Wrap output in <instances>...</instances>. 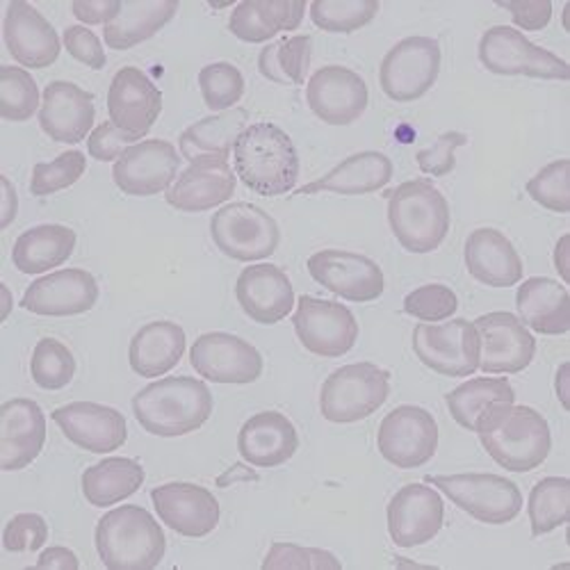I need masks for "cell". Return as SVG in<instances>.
I'll return each instance as SVG.
<instances>
[{
    "label": "cell",
    "instance_id": "26",
    "mask_svg": "<svg viewBox=\"0 0 570 570\" xmlns=\"http://www.w3.org/2000/svg\"><path fill=\"white\" fill-rule=\"evenodd\" d=\"M235 297L249 320L265 326L278 324L293 315L297 299L288 274L272 263L245 267L237 276Z\"/></svg>",
    "mask_w": 570,
    "mask_h": 570
},
{
    "label": "cell",
    "instance_id": "24",
    "mask_svg": "<svg viewBox=\"0 0 570 570\" xmlns=\"http://www.w3.org/2000/svg\"><path fill=\"white\" fill-rule=\"evenodd\" d=\"M62 434L85 452L112 454L128 441V424L121 411L94 402H71L51 415Z\"/></svg>",
    "mask_w": 570,
    "mask_h": 570
},
{
    "label": "cell",
    "instance_id": "15",
    "mask_svg": "<svg viewBox=\"0 0 570 570\" xmlns=\"http://www.w3.org/2000/svg\"><path fill=\"white\" fill-rule=\"evenodd\" d=\"M306 267L322 288L354 304L374 302L386 291L384 269L356 252L322 249L308 258Z\"/></svg>",
    "mask_w": 570,
    "mask_h": 570
},
{
    "label": "cell",
    "instance_id": "5",
    "mask_svg": "<svg viewBox=\"0 0 570 570\" xmlns=\"http://www.w3.org/2000/svg\"><path fill=\"white\" fill-rule=\"evenodd\" d=\"M389 224L409 254H432L450 233V204L432 180L413 178L389 195Z\"/></svg>",
    "mask_w": 570,
    "mask_h": 570
},
{
    "label": "cell",
    "instance_id": "57",
    "mask_svg": "<svg viewBox=\"0 0 570 570\" xmlns=\"http://www.w3.org/2000/svg\"><path fill=\"white\" fill-rule=\"evenodd\" d=\"M0 185H3V219H0V228H10L17 217V210H19V197H17V189L8 176L0 178Z\"/></svg>",
    "mask_w": 570,
    "mask_h": 570
},
{
    "label": "cell",
    "instance_id": "32",
    "mask_svg": "<svg viewBox=\"0 0 570 570\" xmlns=\"http://www.w3.org/2000/svg\"><path fill=\"white\" fill-rule=\"evenodd\" d=\"M518 320L543 336H563L570 331V295L566 285L548 278L532 276L520 283L515 293Z\"/></svg>",
    "mask_w": 570,
    "mask_h": 570
},
{
    "label": "cell",
    "instance_id": "11",
    "mask_svg": "<svg viewBox=\"0 0 570 570\" xmlns=\"http://www.w3.org/2000/svg\"><path fill=\"white\" fill-rule=\"evenodd\" d=\"M413 352L424 367L443 376L463 379L480 370V334L463 317L443 324L420 322L413 328Z\"/></svg>",
    "mask_w": 570,
    "mask_h": 570
},
{
    "label": "cell",
    "instance_id": "1",
    "mask_svg": "<svg viewBox=\"0 0 570 570\" xmlns=\"http://www.w3.org/2000/svg\"><path fill=\"white\" fill-rule=\"evenodd\" d=\"M233 171L261 197L295 193L299 154L293 137L269 121L247 126L233 147Z\"/></svg>",
    "mask_w": 570,
    "mask_h": 570
},
{
    "label": "cell",
    "instance_id": "56",
    "mask_svg": "<svg viewBox=\"0 0 570 570\" xmlns=\"http://www.w3.org/2000/svg\"><path fill=\"white\" fill-rule=\"evenodd\" d=\"M37 568H62V570H78L80 561L76 557L73 550L65 548V546H53L46 548L39 559H37Z\"/></svg>",
    "mask_w": 570,
    "mask_h": 570
},
{
    "label": "cell",
    "instance_id": "44",
    "mask_svg": "<svg viewBox=\"0 0 570 570\" xmlns=\"http://www.w3.org/2000/svg\"><path fill=\"white\" fill-rule=\"evenodd\" d=\"M76 358L58 338H41L30 358V376L41 391H62L76 376Z\"/></svg>",
    "mask_w": 570,
    "mask_h": 570
},
{
    "label": "cell",
    "instance_id": "59",
    "mask_svg": "<svg viewBox=\"0 0 570 570\" xmlns=\"http://www.w3.org/2000/svg\"><path fill=\"white\" fill-rule=\"evenodd\" d=\"M568 243H570V235H561L557 247H554V267H557V272L561 274L563 281H570V269L566 265V261H568Z\"/></svg>",
    "mask_w": 570,
    "mask_h": 570
},
{
    "label": "cell",
    "instance_id": "50",
    "mask_svg": "<svg viewBox=\"0 0 570 570\" xmlns=\"http://www.w3.org/2000/svg\"><path fill=\"white\" fill-rule=\"evenodd\" d=\"M49 541V525L39 513H17L3 530L8 552H37Z\"/></svg>",
    "mask_w": 570,
    "mask_h": 570
},
{
    "label": "cell",
    "instance_id": "13",
    "mask_svg": "<svg viewBox=\"0 0 570 570\" xmlns=\"http://www.w3.org/2000/svg\"><path fill=\"white\" fill-rule=\"evenodd\" d=\"M293 326L304 350L322 358H341L358 341V322L345 304L311 295L297 299Z\"/></svg>",
    "mask_w": 570,
    "mask_h": 570
},
{
    "label": "cell",
    "instance_id": "34",
    "mask_svg": "<svg viewBox=\"0 0 570 570\" xmlns=\"http://www.w3.org/2000/svg\"><path fill=\"white\" fill-rule=\"evenodd\" d=\"M187 350V336L180 324L158 320L141 326L130 341L128 363L137 376L158 379L174 370Z\"/></svg>",
    "mask_w": 570,
    "mask_h": 570
},
{
    "label": "cell",
    "instance_id": "20",
    "mask_svg": "<svg viewBox=\"0 0 570 570\" xmlns=\"http://www.w3.org/2000/svg\"><path fill=\"white\" fill-rule=\"evenodd\" d=\"M97 302V276L80 267H69L35 278L21 297V308L41 317H73L89 313Z\"/></svg>",
    "mask_w": 570,
    "mask_h": 570
},
{
    "label": "cell",
    "instance_id": "8",
    "mask_svg": "<svg viewBox=\"0 0 570 570\" xmlns=\"http://www.w3.org/2000/svg\"><path fill=\"white\" fill-rule=\"evenodd\" d=\"M210 237L226 258L256 263L274 256L281 245V228L261 206L237 202L222 206L213 215Z\"/></svg>",
    "mask_w": 570,
    "mask_h": 570
},
{
    "label": "cell",
    "instance_id": "38",
    "mask_svg": "<svg viewBox=\"0 0 570 570\" xmlns=\"http://www.w3.org/2000/svg\"><path fill=\"white\" fill-rule=\"evenodd\" d=\"M145 468L128 456H108L82 472V495L91 507L108 509L135 495L145 484Z\"/></svg>",
    "mask_w": 570,
    "mask_h": 570
},
{
    "label": "cell",
    "instance_id": "17",
    "mask_svg": "<svg viewBox=\"0 0 570 570\" xmlns=\"http://www.w3.org/2000/svg\"><path fill=\"white\" fill-rule=\"evenodd\" d=\"M306 104L311 112L328 126H352L370 106V89L356 71L328 65L308 78Z\"/></svg>",
    "mask_w": 570,
    "mask_h": 570
},
{
    "label": "cell",
    "instance_id": "43",
    "mask_svg": "<svg viewBox=\"0 0 570 570\" xmlns=\"http://www.w3.org/2000/svg\"><path fill=\"white\" fill-rule=\"evenodd\" d=\"M43 94L37 80L21 67H0V117L6 121H28L41 108Z\"/></svg>",
    "mask_w": 570,
    "mask_h": 570
},
{
    "label": "cell",
    "instance_id": "29",
    "mask_svg": "<svg viewBox=\"0 0 570 570\" xmlns=\"http://www.w3.org/2000/svg\"><path fill=\"white\" fill-rule=\"evenodd\" d=\"M299 450L297 426L288 415L278 411H263L252 415L240 434H237V452L243 461L256 468H276L288 463Z\"/></svg>",
    "mask_w": 570,
    "mask_h": 570
},
{
    "label": "cell",
    "instance_id": "31",
    "mask_svg": "<svg viewBox=\"0 0 570 570\" xmlns=\"http://www.w3.org/2000/svg\"><path fill=\"white\" fill-rule=\"evenodd\" d=\"M395 167L393 160L382 151H361L350 158H345L341 165H336L322 178L297 187L295 195H345V197H361L372 195L384 189L393 180Z\"/></svg>",
    "mask_w": 570,
    "mask_h": 570
},
{
    "label": "cell",
    "instance_id": "33",
    "mask_svg": "<svg viewBox=\"0 0 570 570\" xmlns=\"http://www.w3.org/2000/svg\"><path fill=\"white\" fill-rule=\"evenodd\" d=\"M304 0H245L228 19V30L247 43H263L281 32H295L306 14Z\"/></svg>",
    "mask_w": 570,
    "mask_h": 570
},
{
    "label": "cell",
    "instance_id": "10",
    "mask_svg": "<svg viewBox=\"0 0 570 570\" xmlns=\"http://www.w3.org/2000/svg\"><path fill=\"white\" fill-rule=\"evenodd\" d=\"M480 62L495 76L568 80L570 67L511 26H493L480 39Z\"/></svg>",
    "mask_w": 570,
    "mask_h": 570
},
{
    "label": "cell",
    "instance_id": "3",
    "mask_svg": "<svg viewBox=\"0 0 570 570\" xmlns=\"http://www.w3.org/2000/svg\"><path fill=\"white\" fill-rule=\"evenodd\" d=\"M489 456L507 472H532L546 463L552 452V432L548 420L532 406L502 404L478 426Z\"/></svg>",
    "mask_w": 570,
    "mask_h": 570
},
{
    "label": "cell",
    "instance_id": "12",
    "mask_svg": "<svg viewBox=\"0 0 570 570\" xmlns=\"http://www.w3.org/2000/svg\"><path fill=\"white\" fill-rule=\"evenodd\" d=\"M441 432L436 417L413 404L393 409L376 432V448L391 465L413 470L430 463L439 450Z\"/></svg>",
    "mask_w": 570,
    "mask_h": 570
},
{
    "label": "cell",
    "instance_id": "4",
    "mask_svg": "<svg viewBox=\"0 0 570 570\" xmlns=\"http://www.w3.org/2000/svg\"><path fill=\"white\" fill-rule=\"evenodd\" d=\"M94 541L110 570H151L167 552L160 522L139 504H124L101 515Z\"/></svg>",
    "mask_w": 570,
    "mask_h": 570
},
{
    "label": "cell",
    "instance_id": "7",
    "mask_svg": "<svg viewBox=\"0 0 570 570\" xmlns=\"http://www.w3.org/2000/svg\"><path fill=\"white\" fill-rule=\"evenodd\" d=\"M426 484L436 487L461 511L487 525H507L522 511V493L515 482L491 472L430 474Z\"/></svg>",
    "mask_w": 570,
    "mask_h": 570
},
{
    "label": "cell",
    "instance_id": "54",
    "mask_svg": "<svg viewBox=\"0 0 570 570\" xmlns=\"http://www.w3.org/2000/svg\"><path fill=\"white\" fill-rule=\"evenodd\" d=\"M498 6L511 14L518 28L530 30V32H539L548 28L554 12L550 0H511V3H498Z\"/></svg>",
    "mask_w": 570,
    "mask_h": 570
},
{
    "label": "cell",
    "instance_id": "45",
    "mask_svg": "<svg viewBox=\"0 0 570 570\" xmlns=\"http://www.w3.org/2000/svg\"><path fill=\"white\" fill-rule=\"evenodd\" d=\"M199 89L208 110H233L245 97V76L230 62H213L199 71Z\"/></svg>",
    "mask_w": 570,
    "mask_h": 570
},
{
    "label": "cell",
    "instance_id": "53",
    "mask_svg": "<svg viewBox=\"0 0 570 570\" xmlns=\"http://www.w3.org/2000/svg\"><path fill=\"white\" fill-rule=\"evenodd\" d=\"M62 43L73 60L94 71H101L108 65L101 39L85 26H69L62 35Z\"/></svg>",
    "mask_w": 570,
    "mask_h": 570
},
{
    "label": "cell",
    "instance_id": "2",
    "mask_svg": "<svg viewBox=\"0 0 570 570\" xmlns=\"http://www.w3.org/2000/svg\"><path fill=\"white\" fill-rule=\"evenodd\" d=\"M213 393L195 376H165L132 397L141 430L158 439H180L199 432L213 415Z\"/></svg>",
    "mask_w": 570,
    "mask_h": 570
},
{
    "label": "cell",
    "instance_id": "19",
    "mask_svg": "<svg viewBox=\"0 0 570 570\" xmlns=\"http://www.w3.org/2000/svg\"><path fill=\"white\" fill-rule=\"evenodd\" d=\"M180 156L167 139H145L132 145L112 167V180L128 197H156L174 185Z\"/></svg>",
    "mask_w": 570,
    "mask_h": 570
},
{
    "label": "cell",
    "instance_id": "37",
    "mask_svg": "<svg viewBox=\"0 0 570 570\" xmlns=\"http://www.w3.org/2000/svg\"><path fill=\"white\" fill-rule=\"evenodd\" d=\"M178 8L176 0H126L121 12L104 26V39L112 51H128L158 35Z\"/></svg>",
    "mask_w": 570,
    "mask_h": 570
},
{
    "label": "cell",
    "instance_id": "36",
    "mask_svg": "<svg viewBox=\"0 0 570 570\" xmlns=\"http://www.w3.org/2000/svg\"><path fill=\"white\" fill-rule=\"evenodd\" d=\"M249 112L245 108H233L213 117H206L187 126L178 137V149L187 163L197 160H228L237 137L247 128Z\"/></svg>",
    "mask_w": 570,
    "mask_h": 570
},
{
    "label": "cell",
    "instance_id": "60",
    "mask_svg": "<svg viewBox=\"0 0 570 570\" xmlns=\"http://www.w3.org/2000/svg\"><path fill=\"white\" fill-rule=\"evenodd\" d=\"M3 297H6V311H3V322L10 317V313H12V293H10V288L8 285L3 283Z\"/></svg>",
    "mask_w": 570,
    "mask_h": 570
},
{
    "label": "cell",
    "instance_id": "14",
    "mask_svg": "<svg viewBox=\"0 0 570 570\" xmlns=\"http://www.w3.org/2000/svg\"><path fill=\"white\" fill-rule=\"evenodd\" d=\"M189 363L195 372L213 384L247 386L263 374V354L240 336L210 331L189 347Z\"/></svg>",
    "mask_w": 570,
    "mask_h": 570
},
{
    "label": "cell",
    "instance_id": "25",
    "mask_svg": "<svg viewBox=\"0 0 570 570\" xmlns=\"http://www.w3.org/2000/svg\"><path fill=\"white\" fill-rule=\"evenodd\" d=\"M97 106L94 97L69 80L49 82L41 97L39 126L53 141L60 145H80L94 130Z\"/></svg>",
    "mask_w": 570,
    "mask_h": 570
},
{
    "label": "cell",
    "instance_id": "46",
    "mask_svg": "<svg viewBox=\"0 0 570 570\" xmlns=\"http://www.w3.org/2000/svg\"><path fill=\"white\" fill-rule=\"evenodd\" d=\"M87 171V158L82 151H65L51 163H37L30 176L32 197H51L76 185Z\"/></svg>",
    "mask_w": 570,
    "mask_h": 570
},
{
    "label": "cell",
    "instance_id": "39",
    "mask_svg": "<svg viewBox=\"0 0 570 570\" xmlns=\"http://www.w3.org/2000/svg\"><path fill=\"white\" fill-rule=\"evenodd\" d=\"M450 415L465 432H478L480 422L502 404L515 402V391L504 376H480L456 386L445 397Z\"/></svg>",
    "mask_w": 570,
    "mask_h": 570
},
{
    "label": "cell",
    "instance_id": "6",
    "mask_svg": "<svg viewBox=\"0 0 570 570\" xmlns=\"http://www.w3.org/2000/svg\"><path fill=\"white\" fill-rule=\"evenodd\" d=\"M391 395V372L361 361L331 372L320 391V411L334 424H354L386 404Z\"/></svg>",
    "mask_w": 570,
    "mask_h": 570
},
{
    "label": "cell",
    "instance_id": "16",
    "mask_svg": "<svg viewBox=\"0 0 570 570\" xmlns=\"http://www.w3.org/2000/svg\"><path fill=\"white\" fill-rule=\"evenodd\" d=\"M480 334V370L487 374H518L537 356V338L513 313L495 311L472 322Z\"/></svg>",
    "mask_w": 570,
    "mask_h": 570
},
{
    "label": "cell",
    "instance_id": "49",
    "mask_svg": "<svg viewBox=\"0 0 570 570\" xmlns=\"http://www.w3.org/2000/svg\"><path fill=\"white\" fill-rule=\"evenodd\" d=\"M265 570L278 568H302V570H322V568H343V561L322 548H306L297 543H272L267 557L263 559Z\"/></svg>",
    "mask_w": 570,
    "mask_h": 570
},
{
    "label": "cell",
    "instance_id": "58",
    "mask_svg": "<svg viewBox=\"0 0 570 570\" xmlns=\"http://www.w3.org/2000/svg\"><path fill=\"white\" fill-rule=\"evenodd\" d=\"M568 376H570V363H561L554 376V391L566 411H570V395H568Z\"/></svg>",
    "mask_w": 570,
    "mask_h": 570
},
{
    "label": "cell",
    "instance_id": "42",
    "mask_svg": "<svg viewBox=\"0 0 570 570\" xmlns=\"http://www.w3.org/2000/svg\"><path fill=\"white\" fill-rule=\"evenodd\" d=\"M379 10L382 6L376 0H315L311 19L324 32L350 35L370 26Z\"/></svg>",
    "mask_w": 570,
    "mask_h": 570
},
{
    "label": "cell",
    "instance_id": "35",
    "mask_svg": "<svg viewBox=\"0 0 570 570\" xmlns=\"http://www.w3.org/2000/svg\"><path fill=\"white\" fill-rule=\"evenodd\" d=\"M78 235L62 224H39L17 237L12 263L21 274L37 276L65 265L76 249Z\"/></svg>",
    "mask_w": 570,
    "mask_h": 570
},
{
    "label": "cell",
    "instance_id": "48",
    "mask_svg": "<svg viewBox=\"0 0 570 570\" xmlns=\"http://www.w3.org/2000/svg\"><path fill=\"white\" fill-rule=\"evenodd\" d=\"M459 311V297L443 283H426L404 297V313L424 322L436 324L450 320Z\"/></svg>",
    "mask_w": 570,
    "mask_h": 570
},
{
    "label": "cell",
    "instance_id": "28",
    "mask_svg": "<svg viewBox=\"0 0 570 570\" xmlns=\"http://www.w3.org/2000/svg\"><path fill=\"white\" fill-rule=\"evenodd\" d=\"M235 171L228 160H197L189 163V167L174 180L165 199L180 213H206L226 206L235 195Z\"/></svg>",
    "mask_w": 570,
    "mask_h": 570
},
{
    "label": "cell",
    "instance_id": "22",
    "mask_svg": "<svg viewBox=\"0 0 570 570\" xmlns=\"http://www.w3.org/2000/svg\"><path fill=\"white\" fill-rule=\"evenodd\" d=\"M3 39L10 56L26 69H49L60 58L62 41L58 30L26 0L8 3Z\"/></svg>",
    "mask_w": 570,
    "mask_h": 570
},
{
    "label": "cell",
    "instance_id": "55",
    "mask_svg": "<svg viewBox=\"0 0 570 570\" xmlns=\"http://www.w3.org/2000/svg\"><path fill=\"white\" fill-rule=\"evenodd\" d=\"M71 12L80 23L108 26L121 12V0H73Z\"/></svg>",
    "mask_w": 570,
    "mask_h": 570
},
{
    "label": "cell",
    "instance_id": "51",
    "mask_svg": "<svg viewBox=\"0 0 570 570\" xmlns=\"http://www.w3.org/2000/svg\"><path fill=\"white\" fill-rule=\"evenodd\" d=\"M465 141H468V137L463 132H456V130L443 132L432 147H426L415 154V163L424 174L443 178L454 171L456 151L465 145Z\"/></svg>",
    "mask_w": 570,
    "mask_h": 570
},
{
    "label": "cell",
    "instance_id": "52",
    "mask_svg": "<svg viewBox=\"0 0 570 570\" xmlns=\"http://www.w3.org/2000/svg\"><path fill=\"white\" fill-rule=\"evenodd\" d=\"M132 145H137V139L119 130L112 121L99 124L87 137V151L99 163H117Z\"/></svg>",
    "mask_w": 570,
    "mask_h": 570
},
{
    "label": "cell",
    "instance_id": "18",
    "mask_svg": "<svg viewBox=\"0 0 570 570\" xmlns=\"http://www.w3.org/2000/svg\"><path fill=\"white\" fill-rule=\"evenodd\" d=\"M386 520L391 541L397 548H420L434 541L443 530L445 504L432 484H406L391 498Z\"/></svg>",
    "mask_w": 570,
    "mask_h": 570
},
{
    "label": "cell",
    "instance_id": "9",
    "mask_svg": "<svg viewBox=\"0 0 570 570\" xmlns=\"http://www.w3.org/2000/svg\"><path fill=\"white\" fill-rule=\"evenodd\" d=\"M441 62V43L434 37H406L384 56L379 85L395 104L417 101L436 85Z\"/></svg>",
    "mask_w": 570,
    "mask_h": 570
},
{
    "label": "cell",
    "instance_id": "40",
    "mask_svg": "<svg viewBox=\"0 0 570 570\" xmlns=\"http://www.w3.org/2000/svg\"><path fill=\"white\" fill-rule=\"evenodd\" d=\"M313 58V37L295 35L267 43L258 56V71L276 85H304Z\"/></svg>",
    "mask_w": 570,
    "mask_h": 570
},
{
    "label": "cell",
    "instance_id": "41",
    "mask_svg": "<svg viewBox=\"0 0 570 570\" xmlns=\"http://www.w3.org/2000/svg\"><path fill=\"white\" fill-rule=\"evenodd\" d=\"M532 537H543L570 520V482L566 478H546L530 493Z\"/></svg>",
    "mask_w": 570,
    "mask_h": 570
},
{
    "label": "cell",
    "instance_id": "47",
    "mask_svg": "<svg viewBox=\"0 0 570 570\" xmlns=\"http://www.w3.org/2000/svg\"><path fill=\"white\" fill-rule=\"evenodd\" d=\"M528 195L546 210L570 213V160L561 158L546 165L528 180Z\"/></svg>",
    "mask_w": 570,
    "mask_h": 570
},
{
    "label": "cell",
    "instance_id": "27",
    "mask_svg": "<svg viewBox=\"0 0 570 570\" xmlns=\"http://www.w3.org/2000/svg\"><path fill=\"white\" fill-rule=\"evenodd\" d=\"M46 445V415L35 400L14 397L0 409V470L17 472L37 461Z\"/></svg>",
    "mask_w": 570,
    "mask_h": 570
},
{
    "label": "cell",
    "instance_id": "23",
    "mask_svg": "<svg viewBox=\"0 0 570 570\" xmlns=\"http://www.w3.org/2000/svg\"><path fill=\"white\" fill-rule=\"evenodd\" d=\"M108 112L119 130L139 141L163 112V91L141 69L124 67L110 82Z\"/></svg>",
    "mask_w": 570,
    "mask_h": 570
},
{
    "label": "cell",
    "instance_id": "21",
    "mask_svg": "<svg viewBox=\"0 0 570 570\" xmlns=\"http://www.w3.org/2000/svg\"><path fill=\"white\" fill-rule=\"evenodd\" d=\"M151 500L165 525L185 539H204L219 525V500L199 484L169 482L156 487Z\"/></svg>",
    "mask_w": 570,
    "mask_h": 570
},
{
    "label": "cell",
    "instance_id": "30",
    "mask_svg": "<svg viewBox=\"0 0 570 570\" xmlns=\"http://www.w3.org/2000/svg\"><path fill=\"white\" fill-rule=\"evenodd\" d=\"M463 258L470 276L489 288H513L525 274L513 243L498 228H474L465 240Z\"/></svg>",
    "mask_w": 570,
    "mask_h": 570
}]
</instances>
